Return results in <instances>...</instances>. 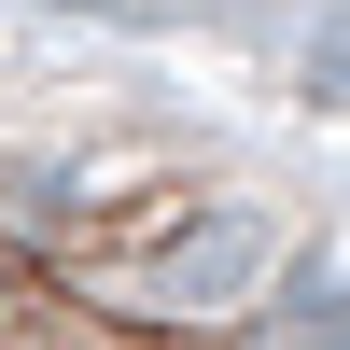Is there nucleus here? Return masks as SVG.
<instances>
[{"label":"nucleus","instance_id":"nucleus-1","mask_svg":"<svg viewBox=\"0 0 350 350\" xmlns=\"http://www.w3.org/2000/svg\"><path fill=\"white\" fill-rule=\"evenodd\" d=\"M0 350H196V336H154V323H112V308L56 295V280L0 267Z\"/></svg>","mask_w":350,"mask_h":350}]
</instances>
